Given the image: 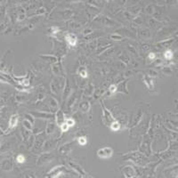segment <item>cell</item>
I'll use <instances>...</instances> for the list:
<instances>
[{
	"mask_svg": "<svg viewBox=\"0 0 178 178\" xmlns=\"http://www.w3.org/2000/svg\"><path fill=\"white\" fill-rule=\"evenodd\" d=\"M69 165L71 166L74 170H76L77 173H78V175H80L81 176H83V177H87V173L85 172V170L83 169V168H81L79 165H78V164H76V163H73V162H69Z\"/></svg>",
	"mask_w": 178,
	"mask_h": 178,
	"instance_id": "52a82bcc",
	"label": "cell"
},
{
	"mask_svg": "<svg viewBox=\"0 0 178 178\" xmlns=\"http://www.w3.org/2000/svg\"><path fill=\"white\" fill-rule=\"evenodd\" d=\"M25 118H27L26 119H28L29 121H30L31 123H34V118H32V115L31 114H26L25 115Z\"/></svg>",
	"mask_w": 178,
	"mask_h": 178,
	"instance_id": "11a10c76",
	"label": "cell"
},
{
	"mask_svg": "<svg viewBox=\"0 0 178 178\" xmlns=\"http://www.w3.org/2000/svg\"><path fill=\"white\" fill-rule=\"evenodd\" d=\"M51 89H52V92H53V94H58L60 93L61 85H60V82L57 79H56V78L52 81V83H51Z\"/></svg>",
	"mask_w": 178,
	"mask_h": 178,
	"instance_id": "4fadbf2b",
	"label": "cell"
},
{
	"mask_svg": "<svg viewBox=\"0 0 178 178\" xmlns=\"http://www.w3.org/2000/svg\"><path fill=\"white\" fill-rule=\"evenodd\" d=\"M38 21H39V16H37V17H33L32 19L30 20V22H29V29L31 30V29H33L35 27L36 24L37 23Z\"/></svg>",
	"mask_w": 178,
	"mask_h": 178,
	"instance_id": "4316f807",
	"label": "cell"
},
{
	"mask_svg": "<svg viewBox=\"0 0 178 178\" xmlns=\"http://www.w3.org/2000/svg\"><path fill=\"white\" fill-rule=\"evenodd\" d=\"M110 129H111L112 131H118L119 128H120V124H119V122H118V121L114 120L113 122L110 124Z\"/></svg>",
	"mask_w": 178,
	"mask_h": 178,
	"instance_id": "d6a6232c",
	"label": "cell"
},
{
	"mask_svg": "<svg viewBox=\"0 0 178 178\" xmlns=\"http://www.w3.org/2000/svg\"><path fill=\"white\" fill-rule=\"evenodd\" d=\"M113 153V150L110 147H103L98 150L97 155L98 157H100L101 159H109L112 156Z\"/></svg>",
	"mask_w": 178,
	"mask_h": 178,
	"instance_id": "3957f363",
	"label": "cell"
},
{
	"mask_svg": "<svg viewBox=\"0 0 178 178\" xmlns=\"http://www.w3.org/2000/svg\"><path fill=\"white\" fill-rule=\"evenodd\" d=\"M55 124L53 122H50L47 124L46 128V134H51L55 132Z\"/></svg>",
	"mask_w": 178,
	"mask_h": 178,
	"instance_id": "cb8c5ba5",
	"label": "cell"
},
{
	"mask_svg": "<svg viewBox=\"0 0 178 178\" xmlns=\"http://www.w3.org/2000/svg\"><path fill=\"white\" fill-rule=\"evenodd\" d=\"M53 155L51 154V153H43V154L40 156L39 158H38L37 159V166H42L44 165V164L46 163H48V162H50L52 159H53Z\"/></svg>",
	"mask_w": 178,
	"mask_h": 178,
	"instance_id": "277c9868",
	"label": "cell"
},
{
	"mask_svg": "<svg viewBox=\"0 0 178 178\" xmlns=\"http://www.w3.org/2000/svg\"><path fill=\"white\" fill-rule=\"evenodd\" d=\"M22 125H23V127L26 128V129L28 130H32L33 128V124L30 122V121H29L28 119H24L23 121H22Z\"/></svg>",
	"mask_w": 178,
	"mask_h": 178,
	"instance_id": "4dcf8cb0",
	"label": "cell"
},
{
	"mask_svg": "<svg viewBox=\"0 0 178 178\" xmlns=\"http://www.w3.org/2000/svg\"><path fill=\"white\" fill-rule=\"evenodd\" d=\"M18 118H19V116H18V114H13V116L11 117L10 122H9V127H8V129L7 130L13 129V128L17 125Z\"/></svg>",
	"mask_w": 178,
	"mask_h": 178,
	"instance_id": "ac0fdd59",
	"label": "cell"
},
{
	"mask_svg": "<svg viewBox=\"0 0 178 178\" xmlns=\"http://www.w3.org/2000/svg\"><path fill=\"white\" fill-rule=\"evenodd\" d=\"M162 72L165 75H172L173 74V71L171 69L170 67H163L162 68Z\"/></svg>",
	"mask_w": 178,
	"mask_h": 178,
	"instance_id": "74e56055",
	"label": "cell"
},
{
	"mask_svg": "<svg viewBox=\"0 0 178 178\" xmlns=\"http://www.w3.org/2000/svg\"><path fill=\"white\" fill-rule=\"evenodd\" d=\"M174 42V38H170V39H166V40H162L161 42H159L157 44V46L159 47H161V48H163V47H166V46H169L172 43Z\"/></svg>",
	"mask_w": 178,
	"mask_h": 178,
	"instance_id": "d6986e66",
	"label": "cell"
},
{
	"mask_svg": "<svg viewBox=\"0 0 178 178\" xmlns=\"http://www.w3.org/2000/svg\"><path fill=\"white\" fill-rule=\"evenodd\" d=\"M93 92H94V85H92V84H90V87H89V85H88V87L85 89V94H89V95H92V94H93Z\"/></svg>",
	"mask_w": 178,
	"mask_h": 178,
	"instance_id": "60d3db41",
	"label": "cell"
},
{
	"mask_svg": "<svg viewBox=\"0 0 178 178\" xmlns=\"http://www.w3.org/2000/svg\"><path fill=\"white\" fill-rule=\"evenodd\" d=\"M46 97V94L44 91H40L37 94V101H43Z\"/></svg>",
	"mask_w": 178,
	"mask_h": 178,
	"instance_id": "bcb514c9",
	"label": "cell"
},
{
	"mask_svg": "<svg viewBox=\"0 0 178 178\" xmlns=\"http://www.w3.org/2000/svg\"><path fill=\"white\" fill-rule=\"evenodd\" d=\"M87 140L85 136H82V137H79V138H78V143H79L80 145L84 146L87 144Z\"/></svg>",
	"mask_w": 178,
	"mask_h": 178,
	"instance_id": "ee69618b",
	"label": "cell"
},
{
	"mask_svg": "<svg viewBox=\"0 0 178 178\" xmlns=\"http://www.w3.org/2000/svg\"><path fill=\"white\" fill-rule=\"evenodd\" d=\"M69 127L66 122L62 123V125H61V130H62V132H67L69 130Z\"/></svg>",
	"mask_w": 178,
	"mask_h": 178,
	"instance_id": "f6af8a7d",
	"label": "cell"
},
{
	"mask_svg": "<svg viewBox=\"0 0 178 178\" xmlns=\"http://www.w3.org/2000/svg\"><path fill=\"white\" fill-rule=\"evenodd\" d=\"M134 22H136V23L141 24L142 22H143V20H142V18H141V17H136V19H134Z\"/></svg>",
	"mask_w": 178,
	"mask_h": 178,
	"instance_id": "680465c9",
	"label": "cell"
},
{
	"mask_svg": "<svg viewBox=\"0 0 178 178\" xmlns=\"http://www.w3.org/2000/svg\"><path fill=\"white\" fill-rule=\"evenodd\" d=\"M52 71H53V74L56 76H61L62 74V68H61V65L60 63H55L53 64L52 66Z\"/></svg>",
	"mask_w": 178,
	"mask_h": 178,
	"instance_id": "44dd1931",
	"label": "cell"
},
{
	"mask_svg": "<svg viewBox=\"0 0 178 178\" xmlns=\"http://www.w3.org/2000/svg\"><path fill=\"white\" fill-rule=\"evenodd\" d=\"M123 36H121V35H119V34H113V35H111L110 36V39H112V40H116V41H121V40L123 39Z\"/></svg>",
	"mask_w": 178,
	"mask_h": 178,
	"instance_id": "8d00e7d4",
	"label": "cell"
},
{
	"mask_svg": "<svg viewBox=\"0 0 178 178\" xmlns=\"http://www.w3.org/2000/svg\"><path fill=\"white\" fill-rule=\"evenodd\" d=\"M109 91L110 94H114L117 92V85H111L110 87H109Z\"/></svg>",
	"mask_w": 178,
	"mask_h": 178,
	"instance_id": "c3c4849f",
	"label": "cell"
},
{
	"mask_svg": "<svg viewBox=\"0 0 178 178\" xmlns=\"http://www.w3.org/2000/svg\"><path fill=\"white\" fill-rule=\"evenodd\" d=\"M30 130H28V129H26L25 127H23V128L21 129V134H22V136H23V138H24V140L27 141L28 140L29 138H30V136H31L30 134Z\"/></svg>",
	"mask_w": 178,
	"mask_h": 178,
	"instance_id": "f546056e",
	"label": "cell"
},
{
	"mask_svg": "<svg viewBox=\"0 0 178 178\" xmlns=\"http://www.w3.org/2000/svg\"><path fill=\"white\" fill-rule=\"evenodd\" d=\"M48 103H49V106H50L52 109H53V110H56V109H58V103H57V101L55 100V99H53V98H49V101H48Z\"/></svg>",
	"mask_w": 178,
	"mask_h": 178,
	"instance_id": "83f0119b",
	"label": "cell"
},
{
	"mask_svg": "<svg viewBox=\"0 0 178 178\" xmlns=\"http://www.w3.org/2000/svg\"><path fill=\"white\" fill-rule=\"evenodd\" d=\"M17 161H18V163H24V162H25V157H24L22 154L18 155V156H17Z\"/></svg>",
	"mask_w": 178,
	"mask_h": 178,
	"instance_id": "7dc6e473",
	"label": "cell"
},
{
	"mask_svg": "<svg viewBox=\"0 0 178 178\" xmlns=\"http://www.w3.org/2000/svg\"><path fill=\"white\" fill-rule=\"evenodd\" d=\"M140 36L143 38H149L150 37V32L148 29H143L140 31Z\"/></svg>",
	"mask_w": 178,
	"mask_h": 178,
	"instance_id": "1f68e13d",
	"label": "cell"
},
{
	"mask_svg": "<svg viewBox=\"0 0 178 178\" xmlns=\"http://www.w3.org/2000/svg\"><path fill=\"white\" fill-rule=\"evenodd\" d=\"M51 31H52L53 33H55H55L59 32V31H60V29L58 28V27H53V28L51 29Z\"/></svg>",
	"mask_w": 178,
	"mask_h": 178,
	"instance_id": "9f6ffc18",
	"label": "cell"
},
{
	"mask_svg": "<svg viewBox=\"0 0 178 178\" xmlns=\"http://www.w3.org/2000/svg\"><path fill=\"white\" fill-rule=\"evenodd\" d=\"M148 76H150V78H152V77H157L158 73H157V71H153V69H150V71H148Z\"/></svg>",
	"mask_w": 178,
	"mask_h": 178,
	"instance_id": "f907efd6",
	"label": "cell"
},
{
	"mask_svg": "<svg viewBox=\"0 0 178 178\" xmlns=\"http://www.w3.org/2000/svg\"><path fill=\"white\" fill-rule=\"evenodd\" d=\"M39 57L43 59L44 61H46L47 62H50V63H57V61L58 59L53 55H39Z\"/></svg>",
	"mask_w": 178,
	"mask_h": 178,
	"instance_id": "e0dca14e",
	"label": "cell"
},
{
	"mask_svg": "<svg viewBox=\"0 0 178 178\" xmlns=\"http://www.w3.org/2000/svg\"><path fill=\"white\" fill-rule=\"evenodd\" d=\"M13 168V160H12V158L8 159H6L2 162V169L6 170V171H10L12 170Z\"/></svg>",
	"mask_w": 178,
	"mask_h": 178,
	"instance_id": "5bb4252c",
	"label": "cell"
},
{
	"mask_svg": "<svg viewBox=\"0 0 178 178\" xmlns=\"http://www.w3.org/2000/svg\"><path fill=\"white\" fill-rule=\"evenodd\" d=\"M35 138H36V136H34L33 134H31V136H30V138L27 140V147H28L29 149H31L32 148V146H34Z\"/></svg>",
	"mask_w": 178,
	"mask_h": 178,
	"instance_id": "f1b7e54d",
	"label": "cell"
},
{
	"mask_svg": "<svg viewBox=\"0 0 178 178\" xmlns=\"http://www.w3.org/2000/svg\"><path fill=\"white\" fill-rule=\"evenodd\" d=\"M143 50H149V45H143Z\"/></svg>",
	"mask_w": 178,
	"mask_h": 178,
	"instance_id": "94428289",
	"label": "cell"
},
{
	"mask_svg": "<svg viewBox=\"0 0 178 178\" xmlns=\"http://www.w3.org/2000/svg\"><path fill=\"white\" fill-rule=\"evenodd\" d=\"M72 147V143H67L62 145L59 149V153L61 155H67L69 154Z\"/></svg>",
	"mask_w": 178,
	"mask_h": 178,
	"instance_id": "30bf717a",
	"label": "cell"
},
{
	"mask_svg": "<svg viewBox=\"0 0 178 178\" xmlns=\"http://www.w3.org/2000/svg\"><path fill=\"white\" fill-rule=\"evenodd\" d=\"M67 24H69V27L71 29H78V27H79V25L78 24H77L75 21H69V22H67Z\"/></svg>",
	"mask_w": 178,
	"mask_h": 178,
	"instance_id": "7bdbcfd3",
	"label": "cell"
},
{
	"mask_svg": "<svg viewBox=\"0 0 178 178\" xmlns=\"http://www.w3.org/2000/svg\"><path fill=\"white\" fill-rule=\"evenodd\" d=\"M79 108L80 110L83 112H87L90 109V103L87 101H83L79 103Z\"/></svg>",
	"mask_w": 178,
	"mask_h": 178,
	"instance_id": "7402d4cb",
	"label": "cell"
},
{
	"mask_svg": "<svg viewBox=\"0 0 178 178\" xmlns=\"http://www.w3.org/2000/svg\"><path fill=\"white\" fill-rule=\"evenodd\" d=\"M142 116H143V112L140 111V112H138L136 116L133 118V125H132V127H134V126H136L137 124L139 123V121H140V119L142 118Z\"/></svg>",
	"mask_w": 178,
	"mask_h": 178,
	"instance_id": "484cf974",
	"label": "cell"
},
{
	"mask_svg": "<svg viewBox=\"0 0 178 178\" xmlns=\"http://www.w3.org/2000/svg\"><path fill=\"white\" fill-rule=\"evenodd\" d=\"M46 13V9H45L44 7H41V8L37 9V12H36L35 13L37 15H40V14H43V13Z\"/></svg>",
	"mask_w": 178,
	"mask_h": 178,
	"instance_id": "db71d44e",
	"label": "cell"
},
{
	"mask_svg": "<svg viewBox=\"0 0 178 178\" xmlns=\"http://www.w3.org/2000/svg\"><path fill=\"white\" fill-rule=\"evenodd\" d=\"M127 81L128 80H125V81H122V82L119 83V84L117 85V92H119V93L128 94V91L127 90Z\"/></svg>",
	"mask_w": 178,
	"mask_h": 178,
	"instance_id": "9a60e30c",
	"label": "cell"
},
{
	"mask_svg": "<svg viewBox=\"0 0 178 178\" xmlns=\"http://www.w3.org/2000/svg\"><path fill=\"white\" fill-rule=\"evenodd\" d=\"M66 123L68 124L69 127H73V126L75 125V120H74L73 118H68L66 120Z\"/></svg>",
	"mask_w": 178,
	"mask_h": 178,
	"instance_id": "681fc988",
	"label": "cell"
},
{
	"mask_svg": "<svg viewBox=\"0 0 178 178\" xmlns=\"http://www.w3.org/2000/svg\"><path fill=\"white\" fill-rule=\"evenodd\" d=\"M128 13H133V14H137L139 12H140V7L138 6H136V7H130L128 8Z\"/></svg>",
	"mask_w": 178,
	"mask_h": 178,
	"instance_id": "f35d334b",
	"label": "cell"
},
{
	"mask_svg": "<svg viewBox=\"0 0 178 178\" xmlns=\"http://www.w3.org/2000/svg\"><path fill=\"white\" fill-rule=\"evenodd\" d=\"M118 58L119 59V61H120V62H123V63H126V64L129 63L130 58H129V56L127 55V53H126V52L121 51L120 53H119V55H118Z\"/></svg>",
	"mask_w": 178,
	"mask_h": 178,
	"instance_id": "2e32d148",
	"label": "cell"
},
{
	"mask_svg": "<svg viewBox=\"0 0 178 178\" xmlns=\"http://www.w3.org/2000/svg\"><path fill=\"white\" fill-rule=\"evenodd\" d=\"M95 21H101L103 24L107 25V26H115V25H117L116 21H113V20H111V19H110V18L106 17V16H101V18H99V19H95Z\"/></svg>",
	"mask_w": 178,
	"mask_h": 178,
	"instance_id": "ba28073f",
	"label": "cell"
},
{
	"mask_svg": "<svg viewBox=\"0 0 178 178\" xmlns=\"http://www.w3.org/2000/svg\"><path fill=\"white\" fill-rule=\"evenodd\" d=\"M55 121H56V124H57L58 126L62 125V123H64L65 121V116H64V112L62 111V110H58L57 112H56L55 114Z\"/></svg>",
	"mask_w": 178,
	"mask_h": 178,
	"instance_id": "9c48e42d",
	"label": "cell"
},
{
	"mask_svg": "<svg viewBox=\"0 0 178 178\" xmlns=\"http://www.w3.org/2000/svg\"><path fill=\"white\" fill-rule=\"evenodd\" d=\"M45 140H46V132H42L40 134H38L35 138V143H34V149L33 150L37 152L39 150L40 148L44 145Z\"/></svg>",
	"mask_w": 178,
	"mask_h": 178,
	"instance_id": "6da1fadb",
	"label": "cell"
},
{
	"mask_svg": "<svg viewBox=\"0 0 178 178\" xmlns=\"http://www.w3.org/2000/svg\"><path fill=\"white\" fill-rule=\"evenodd\" d=\"M69 93H71V85H69V80L67 79L66 85H65V87L63 90V94H62V95H63V100H66V99L69 97Z\"/></svg>",
	"mask_w": 178,
	"mask_h": 178,
	"instance_id": "ffe728a7",
	"label": "cell"
},
{
	"mask_svg": "<svg viewBox=\"0 0 178 178\" xmlns=\"http://www.w3.org/2000/svg\"><path fill=\"white\" fill-rule=\"evenodd\" d=\"M164 55H165V58L166 60H171L173 57H174V55H173L172 51H170V50L166 51L165 53H164Z\"/></svg>",
	"mask_w": 178,
	"mask_h": 178,
	"instance_id": "ab89813d",
	"label": "cell"
},
{
	"mask_svg": "<svg viewBox=\"0 0 178 178\" xmlns=\"http://www.w3.org/2000/svg\"><path fill=\"white\" fill-rule=\"evenodd\" d=\"M55 144H56V141L55 139H50V140L46 141V143H44L43 150H44V152H48V150H50L52 149L55 148Z\"/></svg>",
	"mask_w": 178,
	"mask_h": 178,
	"instance_id": "7c38bea8",
	"label": "cell"
},
{
	"mask_svg": "<svg viewBox=\"0 0 178 178\" xmlns=\"http://www.w3.org/2000/svg\"><path fill=\"white\" fill-rule=\"evenodd\" d=\"M30 114L35 118H55V115L53 113H49V112L45 111H31Z\"/></svg>",
	"mask_w": 178,
	"mask_h": 178,
	"instance_id": "5b68a950",
	"label": "cell"
},
{
	"mask_svg": "<svg viewBox=\"0 0 178 178\" xmlns=\"http://www.w3.org/2000/svg\"><path fill=\"white\" fill-rule=\"evenodd\" d=\"M65 39L71 46H75L77 44V37L73 33H68L65 36Z\"/></svg>",
	"mask_w": 178,
	"mask_h": 178,
	"instance_id": "8fae6325",
	"label": "cell"
},
{
	"mask_svg": "<svg viewBox=\"0 0 178 178\" xmlns=\"http://www.w3.org/2000/svg\"><path fill=\"white\" fill-rule=\"evenodd\" d=\"M154 6H153V4H149V6L146 7V12H147L149 14H153V13H154Z\"/></svg>",
	"mask_w": 178,
	"mask_h": 178,
	"instance_id": "b9f144b4",
	"label": "cell"
},
{
	"mask_svg": "<svg viewBox=\"0 0 178 178\" xmlns=\"http://www.w3.org/2000/svg\"><path fill=\"white\" fill-rule=\"evenodd\" d=\"M115 52V47L113 46H110V48H108L107 50H105L104 52H103V55H100L101 58H103V57H109V56H110Z\"/></svg>",
	"mask_w": 178,
	"mask_h": 178,
	"instance_id": "603a6c76",
	"label": "cell"
},
{
	"mask_svg": "<svg viewBox=\"0 0 178 178\" xmlns=\"http://www.w3.org/2000/svg\"><path fill=\"white\" fill-rule=\"evenodd\" d=\"M123 171V174L125 175L126 177H134L136 176V170H134V168H133V166H125V168L122 169Z\"/></svg>",
	"mask_w": 178,
	"mask_h": 178,
	"instance_id": "8992f818",
	"label": "cell"
},
{
	"mask_svg": "<svg viewBox=\"0 0 178 178\" xmlns=\"http://www.w3.org/2000/svg\"><path fill=\"white\" fill-rule=\"evenodd\" d=\"M148 58L150 60L153 61L155 59V53H149V55H148Z\"/></svg>",
	"mask_w": 178,
	"mask_h": 178,
	"instance_id": "91938a15",
	"label": "cell"
},
{
	"mask_svg": "<svg viewBox=\"0 0 178 178\" xmlns=\"http://www.w3.org/2000/svg\"><path fill=\"white\" fill-rule=\"evenodd\" d=\"M21 85H23V87H29V85H30V79H29V77L28 76H27V78L23 80V82L21 83Z\"/></svg>",
	"mask_w": 178,
	"mask_h": 178,
	"instance_id": "f5cc1de1",
	"label": "cell"
},
{
	"mask_svg": "<svg viewBox=\"0 0 178 178\" xmlns=\"http://www.w3.org/2000/svg\"><path fill=\"white\" fill-rule=\"evenodd\" d=\"M75 100H76V94H73L71 95V97H69V100H68V108L69 109H71V107L73 106L74 103H75Z\"/></svg>",
	"mask_w": 178,
	"mask_h": 178,
	"instance_id": "e575fe53",
	"label": "cell"
},
{
	"mask_svg": "<svg viewBox=\"0 0 178 178\" xmlns=\"http://www.w3.org/2000/svg\"><path fill=\"white\" fill-rule=\"evenodd\" d=\"M143 79H144V82H145L146 85H147L149 88L152 89L153 88V79H152V78H150V76L145 75L143 77Z\"/></svg>",
	"mask_w": 178,
	"mask_h": 178,
	"instance_id": "d4e9b609",
	"label": "cell"
},
{
	"mask_svg": "<svg viewBox=\"0 0 178 178\" xmlns=\"http://www.w3.org/2000/svg\"><path fill=\"white\" fill-rule=\"evenodd\" d=\"M103 93H104V90L103 89H96L95 91H94V99H98L100 96H102Z\"/></svg>",
	"mask_w": 178,
	"mask_h": 178,
	"instance_id": "d590c367",
	"label": "cell"
},
{
	"mask_svg": "<svg viewBox=\"0 0 178 178\" xmlns=\"http://www.w3.org/2000/svg\"><path fill=\"white\" fill-rule=\"evenodd\" d=\"M92 32H93V31H92L91 29H87V30H84V32H83V33H84V35H85V36H87V35L88 36L89 34H91Z\"/></svg>",
	"mask_w": 178,
	"mask_h": 178,
	"instance_id": "6f0895ef",
	"label": "cell"
},
{
	"mask_svg": "<svg viewBox=\"0 0 178 178\" xmlns=\"http://www.w3.org/2000/svg\"><path fill=\"white\" fill-rule=\"evenodd\" d=\"M128 48H129V50H130V52H131L132 53H134V55H136L137 51H136V47H134V46H132L131 44H128Z\"/></svg>",
	"mask_w": 178,
	"mask_h": 178,
	"instance_id": "816d5d0a",
	"label": "cell"
},
{
	"mask_svg": "<svg viewBox=\"0 0 178 178\" xmlns=\"http://www.w3.org/2000/svg\"><path fill=\"white\" fill-rule=\"evenodd\" d=\"M102 109H103V120H104V123L108 126H110V124L115 120V118H113V116L111 115V113L109 111V110H107L106 107L103 105V103H102Z\"/></svg>",
	"mask_w": 178,
	"mask_h": 178,
	"instance_id": "7a4b0ae2",
	"label": "cell"
},
{
	"mask_svg": "<svg viewBox=\"0 0 178 178\" xmlns=\"http://www.w3.org/2000/svg\"><path fill=\"white\" fill-rule=\"evenodd\" d=\"M78 74L82 77V78H87V69H85V67H80L79 69H78Z\"/></svg>",
	"mask_w": 178,
	"mask_h": 178,
	"instance_id": "836d02e7",
	"label": "cell"
}]
</instances>
